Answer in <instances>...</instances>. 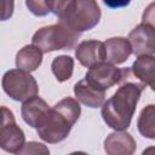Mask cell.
I'll use <instances>...</instances> for the list:
<instances>
[{"instance_id":"1","label":"cell","mask_w":155,"mask_h":155,"mask_svg":"<svg viewBox=\"0 0 155 155\" xmlns=\"http://www.w3.org/2000/svg\"><path fill=\"white\" fill-rule=\"evenodd\" d=\"M145 85L138 82H126L102 104V117L107 126L115 131L127 130L134 115L138 101Z\"/></svg>"},{"instance_id":"2","label":"cell","mask_w":155,"mask_h":155,"mask_svg":"<svg viewBox=\"0 0 155 155\" xmlns=\"http://www.w3.org/2000/svg\"><path fill=\"white\" fill-rule=\"evenodd\" d=\"M80 114L81 107L78 99L65 97L52 108L50 107L48 111L35 128L36 133L46 143H59L69 136L71 127L80 117Z\"/></svg>"},{"instance_id":"3","label":"cell","mask_w":155,"mask_h":155,"mask_svg":"<svg viewBox=\"0 0 155 155\" xmlns=\"http://www.w3.org/2000/svg\"><path fill=\"white\" fill-rule=\"evenodd\" d=\"M80 34L69 29L62 23L46 25L36 30L31 38V42L38 46L42 53L58 50H71L75 47Z\"/></svg>"},{"instance_id":"4","label":"cell","mask_w":155,"mask_h":155,"mask_svg":"<svg viewBox=\"0 0 155 155\" xmlns=\"http://www.w3.org/2000/svg\"><path fill=\"white\" fill-rule=\"evenodd\" d=\"M101 16V8L96 0H74L58 19L59 23L81 34L94 28L99 23Z\"/></svg>"},{"instance_id":"5","label":"cell","mask_w":155,"mask_h":155,"mask_svg":"<svg viewBox=\"0 0 155 155\" xmlns=\"http://www.w3.org/2000/svg\"><path fill=\"white\" fill-rule=\"evenodd\" d=\"M4 92L17 102H25L39 94L36 80L29 71L22 69L7 70L1 80Z\"/></svg>"},{"instance_id":"6","label":"cell","mask_w":155,"mask_h":155,"mask_svg":"<svg viewBox=\"0 0 155 155\" xmlns=\"http://www.w3.org/2000/svg\"><path fill=\"white\" fill-rule=\"evenodd\" d=\"M130 75V68H117L109 62H99L88 68L85 80L94 88L107 91L108 88L125 81Z\"/></svg>"},{"instance_id":"7","label":"cell","mask_w":155,"mask_h":155,"mask_svg":"<svg viewBox=\"0 0 155 155\" xmlns=\"http://www.w3.org/2000/svg\"><path fill=\"white\" fill-rule=\"evenodd\" d=\"M25 143L23 130L17 125L12 110L0 107V148L10 154H18Z\"/></svg>"},{"instance_id":"8","label":"cell","mask_w":155,"mask_h":155,"mask_svg":"<svg viewBox=\"0 0 155 155\" xmlns=\"http://www.w3.org/2000/svg\"><path fill=\"white\" fill-rule=\"evenodd\" d=\"M127 40L131 45L132 53L136 56L142 54H154L155 52V27L151 23L142 22L134 27Z\"/></svg>"},{"instance_id":"9","label":"cell","mask_w":155,"mask_h":155,"mask_svg":"<svg viewBox=\"0 0 155 155\" xmlns=\"http://www.w3.org/2000/svg\"><path fill=\"white\" fill-rule=\"evenodd\" d=\"M75 57L79 63L86 68H90L99 62L105 61L104 42L99 40H85L81 41L75 48Z\"/></svg>"},{"instance_id":"10","label":"cell","mask_w":155,"mask_h":155,"mask_svg":"<svg viewBox=\"0 0 155 155\" xmlns=\"http://www.w3.org/2000/svg\"><path fill=\"white\" fill-rule=\"evenodd\" d=\"M136 149L134 138L125 130L111 132L104 140V151L108 155H132Z\"/></svg>"},{"instance_id":"11","label":"cell","mask_w":155,"mask_h":155,"mask_svg":"<svg viewBox=\"0 0 155 155\" xmlns=\"http://www.w3.org/2000/svg\"><path fill=\"white\" fill-rule=\"evenodd\" d=\"M105 61L111 64H122L132 54V48L126 38L114 36L104 42Z\"/></svg>"},{"instance_id":"12","label":"cell","mask_w":155,"mask_h":155,"mask_svg":"<svg viewBox=\"0 0 155 155\" xmlns=\"http://www.w3.org/2000/svg\"><path fill=\"white\" fill-rule=\"evenodd\" d=\"M74 94L78 102L88 108H99L105 101V92L94 88L85 79L78 81L74 85Z\"/></svg>"},{"instance_id":"13","label":"cell","mask_w":155,"mask_h":155,"mask_svg":"<svg viewBox=\"0 0 155 155\" xmlns=\"http://www.w3.org/2000/svg\"><path fill=\"white\" fill-rule=\"evenodd\" d=\"M50 105L44 101L42 98L35 96L25 102H23L21 108V114L25 124H28L30 127L36 128L42 117L48 111Z\"/></svg>"},{"instance_id":"14","label":"cell","mask_w":155,"mask_h":155,"mask_svg":"<svg viewBox=\"0 0 155 155\" xmlns=\"http://www.w3.org/2000/svg\"><path fill=\"white\" fill-rule=\"evenodd\" d=\"M42 63V52L34 44L23 46L16 54V67L25 71L36 70Z\"/></svg>"},{"instance_id":"15","label":"cell","mask_w":155,"mask_h":155,"mask_svg":"<svg viewBox=\"0 0 155 155\" xmlns=\"http://www.w3.org/2000/svg\"><path fill=\"white\" fill-rule=\"evenodd\" d=\"M154 54H142L137 56V59L131 67V71L142 81V84L148 85L150 88H154Z\"/></svg>"},{"instance_id":"16","label":"cell","mask_w":155,"mask_h":155,"mask_svg":"<svg viewBox=\"0 0 155 155\" xmlns=\"http://www.w3.org/2000/svg\"><path fill=\"white\" fill-rule=\"evenodd\" d=\"M137 127L143 137L155 139V105H147L139 114Z\"/></svg>"},{"instance_id":"17","label":"cell","mask_w":155,"mask_h":155,"mask_svg":"<svg viewBox=\"0 0 155 155\" xmlns=\"http://www.w3.org/2000/svg\"><path fill=\"white\" fill-rule=\"evenodd\" d=\"M51 69L58 82H64L69 80L74 70V59L70 56L62 54L56 57L51 63Z\"/></svg>"},{"instance_id":"18","label":"cell","mask_w":155,"mask_h":155,"mask_svg":"<svg viewBox=\"0 0 155 155\" xmlns=\"http://www.w3.org/2000/svg\"><path fill=\"white\" fill-rule=\"evenodd\" d=\"M73 1L74 0H46V6L48 8V12L59 18L65 13Z\"/></svg>"},{"instance_id":"19","label":"cell","mask_w":155,"mask_h":155,"mask_svg":"<svg viewBox=\"0 0 155 155\" xmlns=\"http://www.w3.org/2000/svg\"><path fill=\"white\" fill-rule=\"evenodd\" d=\"M28 10L36 17H45L48 15L46 0H25Z\"/></svg>"},{"instance_id":"20","label":"cell","mask_w":155,"mask_h":155,"mask_svg":"<svg viewBox=\"0 0 155 155\" xmlns=\"http://www.w3.org/2000/svg\"><path fill=\"white\" fill-rule=\"evenodd\" d=\"M18 154H50V150L41 143L28 142V143H24L23 148Z\"/></svg>"},{"instance_id":"21","label":"cell","mask_w":155,"mask_h":155,"mask_svg":"<svg viewBox=\"0 0 155 155\" xmlns=\"http://www.w3.org/2000/svg\"><path fill=\"white\" fill-rule=\"evenodd\" d=\"M15 0H0V22L10 19L13 15Z\"/></svg>"},{"instance_id":"22","label":"cell","mask_w":155,"mask_h":155,"mask_svg":"<svg viewBox=\"0 0 155 155\" xmlns=\"http://www.w3.org/2000/svg\"><path fill=\"white\" fill-rule=\"evenodd\" d=\"M103 2L109 8H121L128 6L131 4V0H103Z\"/></svg>"}]
</instances>
